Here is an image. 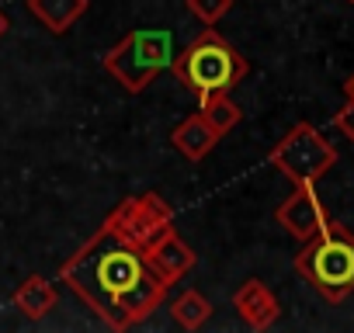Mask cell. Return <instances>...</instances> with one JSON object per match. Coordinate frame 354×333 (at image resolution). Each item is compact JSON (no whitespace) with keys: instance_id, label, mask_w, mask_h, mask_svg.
<instances>
[{"instance_id":"obj_1","label":"cell","mask_w":354,"mask_h":333,"mask_svg":"<svg viewBox=\"0 0 354 333\" xmlns=\"http://www.w3.org/2000/svg\"><path fill=\"white\" fill-rule=\"evenodd\" d=\"M59 281L111 330L146 323L167 295V285L149 271L142 250L108 222H101L97 233L63 260Z\"/></svg>"},{"instance_id":"obj_2","label":"cell","mask_w":354,"mask_h":333,"mask_svg":"<svg viewBox=\"0 0 354 333\" xmlns=\"http://www.w3.org/2000/svg\"><path fill=\"white\" fill-rule=\"evenodd\" d=\"M170 70L181 80V87L202 104L209 97L230 94L250 73V63L243 59V53L230 39L205 28L198 39H192V46L181 56H174Z\"/></svg>"},{"instance_id":"obj_3","label":"cell","mask_w":354,"mask_h":333,"mask_svg":"<svg viewBox=\"0 0 354 333\" xmlns=\"http://www.w3.org/2000/svg\"><path fill=\"white\" fill-rule=\"evenodd\" d=\"M295 271L326 302H344L354 292V233L344 222L326 219V226L302 240L295 254Z\"/></svg>"},{"instance_id":"obj_4","label":"cell","mask_w":354,"mask_h":333,"mask_svg":"<svg viewBox=\"0 0 354 333\" xmlns=\"http://www.w3.org/2000/svg\"><path fill=\"white\" fill-rule=\"evenodd\" d=\"M170 63H174V35L163 28L129 32L101 56L104 73L118 80V87L129 94H142L163 70H170Z\"/></svg>"},{"instance_id":"obj_5","label":"cell","mask_w":354,"mask_h":333,"mask_svg":"<svg viewBox=\"0 0 354 333\" xmlns=\"http://www.w3.org/2000/svg\"><path fill=\"white\" fill-rule=\"evenodd\" d=\"M268 160L292 184H316L337 163V149H333V142H326V135L316 125L299 122L274 142Z\"/></svg>"},{"instance_id":"obj_6","label":"cell","mask_w":354,"mask_h":333,"mask_svg":"<svg viewBox=\"0 0 354 333\" xmlns=\"http://www.w3.org/2000/svg\"><path fill=\"white\" fill-rule=\"evenodd\" d=\"M104 222H108L111 229H118L129 243H136L142 254H146L153 243H160L167 233L177 229L174 209H170L167 198L156 195V191H142V195L122 198V202L108 212Z\"/></svg>"},{"instance_id":"obj_7","label":"cell","mask_w":354,"mask_h":333,"mask_svg":"<svg viewBox=\"0 0 354 333\" xmlns=\"http://www.w3.org/2000/svg\"><path fill=\"white\" fill-rule=\"evenodd\" d=\"M274 219L288 236H295L302 243V240L316 236L326 226L330 216H326V209L316 195V184H295V191L274 209Z\"/></svg>"},{"instance_id":"obj_8","label":"cell","mask_w":354,"mask_h":333,"mask_svg":"<svg viewBox=\"0 0 354 333\" xmlns=\"http://www.w3.org/2000/svg\"><path fill=\"white\" fill-rule=\"evenodd\" d=\"M142 257H146L149 271H153L167 288H170L174 281H181V278L195 267V260H198V257H195V250L181 240V233H177V229H174V233H167L160 243H153Z\"/></svg>"},{"instance_id":"obj_9","label":"cell","mask_w":354,"mask_h":333,"mask_svg":"<svg viewBox=\"0 0 354 333\" xmlns=\"http://www.w3.org/2000/svg\"><path fill=\"white\" fill-rule=\"evenodd\" d=\"M233 309L240 312V319H243L250 330H268V326H274V319L281 316V305H278L274 292H271L261 278H250V281H243V285L233 292Z\"/></svg>"},{"instance_id":"obj_10","label":"cell","mask_w":354,"mask_h":333,"mask_svg":"<svg viewBox=\"0 0 354 333\" xmlns=\"http://www.w3.org/2000/svg\"><path fill=\"white\" fill-rule=\"evenodd\" d=\"M223 135L205 122V115L202 111H195V115H188V118H181L174 129H170V146L181 153L188 163H202L212 149H216V142H219Z\"/></svg>"},{"instance_id":"obj_11","label":"cell","mask_w":354,"mask_h":333,"mask_svg":"<svg viewBox=\"0 0 354 333\" xmlns=\"http://www.w3.org/2000/svg\"><path fill=\"white\" fill-rule=\"evenodd\" d=\"M15 309L25 316V319H32V323H39V319H46L53 309H56V302H59V292H56V285L49 281V278H42V274H28L18 288H15Z\"/></svg>"},{"instance_id":"obj_12","label":"cell","mask_w":354,"mask_h":333,"mask_svg":"<svg viewBox=\"0 0 354 333\" xmlns=\"http://www.w3.org/2000/svg\"><path fill=\"white\" fill-rule=\"evenodd\" d=\"M91 8V0H28V11L53 32V35H66Z\"/></svg>"},{"instance_id":"obj_13","label":"cell","mask_w":354,"mask_h":333,"mask_svg":"<svg viewBox=\"0 0 354 333\" xmlns=\"http://www.w3.org/2000/svg\"><path fill=\"white\" fill-rule=\"evenodd\" d=\"M170 316H174V323L181 326V330H202L209 319H212V302L198 292V288H188V292H181L174 302H170Z\"/></svg>"},{"instance_id":"obj_14","label":"cell","mask_w":354,"mask_h":333,"mask_svg":"<svg viewBox=\"0 0 354 333\" xmlns=\"http://www.w3.org/2000/svg\"><path fill=\"white\" fill-rule=\"evenodd\" d=\"M198 111L205 115V122H209V125H212L219 135L233 132V129L240 125V118H243L240 104H236L230 94H219V97H209V101H202V104H198Z\"/></svg>"},{"instance_id":"obj_15","label":"cell","mask_w":354,"mask_h":333,"mask_svg":"<svg viewBox=\"0 0 354 333\" xmlns=\"http://www.w3.org/2000/svg\"><path fill=\"white\" fill-rule=\"evenodd\" d=\"M185 8L192 18H198L205 28H216L230 11H233V0H185Z\"/></svg>"},{"instance_id":"obj_16","label":"cell","mask_w":354,"mask_h":333,"mask_svg":"<svg viewBox=\"0 0 354 333\" xmlns=\"http://www.w3.org/2000/svg\"><path fill=\"white\" fill-rule=\"evenodd\" d=\"M333 125H337V129L354 142V101H351V97H347V101H344V108L333 115Z\"/></svg>"},{"instance_id":"obj_17","label":"cell","mask_w":354,"mask_h":333,"mask_svg":"<svg viewBox=\"0 0 354 333\" xmlns=\"http://www.w3.org/2000/svg\"><path fill=\"white\" fill-rule=\"evenodd\" d=\"M8 32H11V18H8L4 11H0V39H4Z\"/></svg>"},{"instance_id":"obj_18","label":"cell","mask_w":354,"mask_h":333,"mask_svg":"<svg viewBox=\"0 0 354 333\" xmlns=\"http://www.w3.org/2000/svg\"><path fill=\"white\" fill-rule=\"evenodd\" d=\"M344 94H347V97H351V101H354V77H351V80H347V84H344Z\"/></svg>"},{"instance_id":"obj_19","label":"cell","mask_w":354,"mask_h":333,"mask_svg":"<svg viewBox=\"0 0 354 333\" xmlns=\"http://www.w3.org/2000/svg\"><path fill=\"white\" fill-rule=\"evenodd\" d=\"M347 4H354V0H347Z\"/></svg>"}]
</instances>
